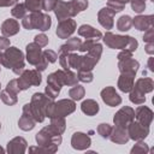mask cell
<instances>
[{"label":"cell","mask_w":154,"mask_h":154,"mask_svg":"<svg viewBox=\"0 0 154 154\" xmlns=\"http://www.w3.org/2000/svg\"><path fill=\"white\" fill-rule=\"evenodd\" d=\"M135 120V109H132L131 107L129 106H124L122 107L113 117V122H114V125L116 126H119V128H124L126 129L128 125Z\"/></svg>","instance_id":"5"},{"label":"cell","mask_w":154,"mask_h":154,"mask_svg":"<svg viewBox=\"0 0 154 154\" xmlns=\"http://www.w3.org/2000/svg\"><path fill=\"white\" fill-rule=\"evenodd\" d=\"M148 67H149L150 71H154V69H153V58H149V60H148Z\"/></svg>","instance_id":"58"},{"label":"cell","mask_w":154,"mask_h":154,"mask_svg":"<svg viewBox=\"0 0 154 154\" xmlns=\"http://www.w3.org/2000/svg\"><path fill=\"white\" fill-rule=\"evenodd\" d=\"M132 25L137 29V30H142V31H146L147 29L152 28L153 26V16L152 14H148V16H136L134 19H132Z\"/></svg>","instance_id":"17"},{"label":"cell","mask_w":154,"mask_h":154,"mask_svg":"<svg viewBox=\"0 0 154 154\" xmlns=\"http://www.w3.org/2000/svg\"><path fill=\"white\" fill-rule=\"evenodd\" d=\"M19 31V23L16 19L8 18L1 24V32L4 36H13Z\"/></svg>","instance_id":"20"},{"label":"cell","mask_w":154,"mask_h":154,"mask_svg":"<svg viewBox=\"0 0 154 154\" xmlns=\"http://www.w3.org/2000/svg\"><path fill=\"white\" fill-rule=\"evenodd\" d=\"M0 129H1V123H0Z\"/></svg>","instance_id":"61"},{"label":"cell","mask_w":154,"mask_h":154,"mask_svg":"<svg viewBox=\"0 0 154 154\" xmlns=\"http://www.w3.org/2000/svg\"><path fill=\"white\" fill-rule=\"evenodd\" d=\"M0 64L20 75L24 71V55L17 47H8L4 53L0 52Z\"/></svg>","instance_id":"1"},{"label":"cell","mask_w":154,"mask_h":154,"mask_svg":"<svg viewBox=\"0 0 154 154\" xmlns=\"http://www.w3.org/2000/svg\"><path fill=\"white\" fill-rule=\"evenodd\" d=\"M96 42V40H93V38H87L84 42H82L81 43V47H79V51L81 52H88L91 47H93V45Z\"/></svg>","instance_id":"48"},{"label":"cell","mask_w":154,"mask_h":154,"mask_svg":"<svg viewBox=\"0 0 154 154\" xmlns=\"http://www.w3.org/2000/svg\"><path fill=\"white\" fill-rule=\"evenodd\" d=\"M97 59L93 58L91 55H81V63H79V69L78 71H91L94 66L97 64Z\"/></svg>","instance_id":"28"},{"label":"cell","mask_w":154,"mask_h":154,"mask_svg":"<svg viewBox=\"0 0 154 154\" xmlns=\"http://www.w3.org/2000/svg\"><path fill=\"white\" fill-rule=\"evenodd\" d=\"M11 13H12V16L14 18L20 19L26 14V7H25L24 4H16L14 7L11 10Z\"/></svg>","instance_id":"37"},{"label":"cell","mask_w":154,"mask_h":154,"mask_svg":"<svg viewBox=\"0 0 154 154\" xmlns=\"http://www.w3.org/2000/svg\"><path fill=\"white\" fill-rule=\"evenodd\" d=\"M65 119L64 117H55V118H51V124L48 125L49 131L53 135H61L65 130Z\"/></svg>","instance_id":"23"},{"label":"cell","mask_w":154,"mask_h":154,"mask_svg":"<svg viewBox=\"0 0 154 154\" xmlns=\"http://www.w3.org/2000/svg\"><path fill=\"white\" fill-rule=\"evenodd\" d=\"M41 72L35 70H24L19 77L17 78V83L20 90H25L31 85H40L41 84Z\"/></svg>","instance_id":"4"},{"label":"cell","mask_w":154,"mask_h":154,"mask_svg":"<svg viewBox=\"0 0 154 154\" xmlns=\"http://www.w3.org/2000/svg\"><path fill=\"white\" fill-rule=\"evenodd\" d=\"M76 30V22L75 19L66 18L63 20H59V24L57 26V35L60 38H69Z\"/></svg>","instance_id":"8"},{"label":"cell","mask_w":154,"mask_h":154,"mask_svg":"<svg viewBox=\"0 0 154 154\" xmlns=\"http://www.w3.org/2000/svg\"><path fill=\"white\" fill-rule=\"evenodd\" d=\"M89 55H91L93 58H95V59H100V57H101V53H102V46L100 45V43H97V42H95L94 45H93V47L87 52Z\"/></svg>","instance_id":"39"},{"label":"cell","mask_w":154,"mask_h":154,"mask_svg":"<svg viewBox=\"0 0 154 154\" xmlns=\"http://www.w3.org/2000/svg\"><path fill=\"white\" fill-rule=\"evenodd\" d=\"M128 135H129V138L134 140V141H142L144 140L148 134H149V126H146L138 122H131L128 128Z\"/></svg>","instance_id":"7"},{"label":"cell","mask_w":154,"mask_h":154,"mask_svg":"<svg viewBox=\"0 0 154 154\" xmlns=\"http://www.w3.org/2000/svg\"><path fill=\"white\" fill-rule=\"evenodd\" d=\"M78 35L79 36H83L85 38H93V40H100L102 37V34L101 31L96 30L94 26L89 25V24H83L78 28Z\"/></svg>","instance_id":"19"},{"label":"cell","mask_w":154,"mask_h":154,"mask_svg":"<svg viewBox=\"0 0 154 154\" xmlns=\"http://www.w3.org/2000/svg\"><path fill=\"white\" fill-rule=\"evenodd\" d=\"M69 2H70V6H71V10L73 12V16L84 11L88 7V0H71Z\"/></svg>","instance_id":"33"},{"label":"cell","mask_w":154,"mask_h":154,"mask_svg":"<svg viewBox=\"0 0 154 154\" xmlns=\"http://www.w3.org/2000/svg\"><path fill=\"white\" fill-rule=\"evenodd\" d=\"M84 94H85L84 87H82L81 84H75V85L69 90V96H70L73 101L82 100L83 96H84Z\"/></svg>","instance_id":"31"},{"label":"cell","mask_w":154,"mask_h":154,"mask_svg":"<svg viewBox=\"0 0 154 154\" xmlns=\"http://www.w3.org/2000/svg\"><path fill=\"white\" fill-rule=\"evenodd\" d=\"M43 0H25L24 5L30 12H38L42 10Z\"/></svg>","instance_id":"36"},{"label":"cell","mask_w":154,"mask_h":154,"mask_svg":"<svg viewBox=\"0 0 154 154\" xmlns=\"http://www.w3.org/2000/svg\"><path fill=\"white\" fill-rule=\"evenodd\" d=\"M131 8L136 13H142L146 8V2L144 0H131Z\"/></svg>","instance_id":"40"},{"label":"cell","mask_w":154,"mask_h":154,"mask_svg":"<svg viewBox=\"0 0 154 154\" xmlns=\"http://www.w3.org/2000/svg\"><path fill=\"white\" fill-rule=\"evenodd\" d=\"M55 4H57V0H43L42 10H45V11H53L54 7H55Z\"/></svg>","instance_id":"51"},{"label":"cell","mask_w":154,"mask_h":154,"mask_svg":"<svg viewBox=\"0 0 154 154\" xmlns=\"http://www.w3.org/2000/svg\"><path fill=\"white\" fill-rule=\"evenodd\" d=\"M143 41L149 43V42H154V31H153V26L147 29L144 31V35H143Z\"/></svg>","instance_id":"50"},{"label":"cell","mask_w":154,"mask_h":154,"mask_svg":"<svg viewBox=\"0 0 154 154\" xmlns=\"http://www.w3.org/2000/svg\"><path fill=\"white\" fill-rule=\"evenodd\" d=\"M4 152H5V150H4V149H2L1 147H0V153H4Z\"/></svg>","instance_id":"60"},{"label":"cell","mask_w":154,"mask_h":154,"mask_svg":"<svg viewBox=\"0 0 154 154\" xmlns=\"http://www.w3.org/2000/svg\"><path fill=\"white\" fill-rule=\"evenodd\" d=\"M6 89H7V90H10V91H12V93H14V94H18V93L20 91V89H19V87H18L17 78H16V79H11V81L7 83Z\"/></svg>","instance_id":"49"},{"label":"cell","mask_w":154,"mask_h":154,"mask_svg":"<svg viewBox=\"0 0 154 154\" xmlns=\"http://www.w3.org/2000/svg\"><path fill=\"white\" fill-rule=\"evenodd\" d=\"M109 138L112 142L117 143V144H124L129 141V135H128V130L124 128H119V126H114L112 128Z\"/></svg>","instance_id":"16"},{"label":"cell","mask_w":154,"mask_h":154,"mask_svg":"<svg viewBox=\"0 0 154 154\" xmlns=\"http://www.w3.org/2000/svg\"><path fill=\"white\" fill-rule=\"evenodd\" d=\"M77 81H78L77 73L72 72L71 70L64 71V85H75L77 84Z\"/></svg>","instance_id":"35"},{"label":"cell","mask_w":154,"mask_h":154,"mask_svg":"<svg viewBox=\"0 0 154 154\" xmlns=\"http://www.w3.org/2000/svg\"><path fill=\"white\" fill-rule=\"evenodd\" d=\"M148 152H149L148 146L142 141H138V143L135 144L131 149V153H148Z\"/></svg>","instance_id":"46"},{"label":"cell","mask_w":154,"mask_h":154,"mask_svg":"<svg viewBox=\"0 0 154 154\" xmlns=\"http://www.w3.org/2000/svg\"><path fill=\"white\" fill-rule=\"evenodd\" d=\"M64 71L65 70H58V71H54L51 75H48L47 83L61 89V87L64 85Z\"/></svg>","instance_id":"27"},{"label":"cell","mask_w":154,"mask_h":154,"mask_svg":"<svg viewBox=\"0 0 154 154\" xmlns=\"http://www.w3.org/2000/svg\"><path fill=\"white\" fill-rule=\"evenodd\" d=\"M53 136H55V135H53V134L49 131L48 126H46V128H43L41 131H38V132L36 134V137H35V138H36V142H37L38 146H48V144L52 142Z\"/></svg>","instance_id":"25"},{"label":"cell","mask_w":154,"mask_h":154,"mask_svg":"<svg viewBox=\"0 0 154 154\" xmlns=\"http://www.w3.org/2000/svg\"><path fill=\"white\" fill-rule=\"evenodd\" d=\"M10 47V40L6 36H0V49L5 51Z\"/></svg>","instance_id":"54"},{"label":"cell","mask_w":154,"mask_h":154,"mask_svg":"<svg viewBox=\"0 0 154 154\" xmlns=\"http://www.w3.org/2000/svg\"><path fill=\"white\" fill-rule=\"evenodd\" d=\"M77 77H78V81H81L83 83H90L94 78L91 71H78Z\"/></svg>","instance_id":"42"},{"label":"cell","mask_w":154,"mask_h":154,"mask_svg":"<svg viewBox=\"0 0 154 154\" xmlns=\"http://www.w3.org/2000/svg\"><path fill=\"white\" fill-rule=\"evenodd\" d=\"M113 1H117V2H120V4L125 5L126 2H129V1H131V0H113Z\"/></svg>","instance_id":"59"},{"label":"cell","mask_w":154,"mask_h":154,"mask_svg":"<svg viewBox=\"0 0 154 154\" xmlns=\"http://www.w3.org/2000/svg\"><path fill=\"white\" fill-rule=\"evenodd\" d=\"M146 52L150 55L154 53V42H149V43L146 45Z\"/></svg>","instance_id":"57"},{"label":"cell","mask_w":154,"mask_h":154,"mask_svg":"<svg viewBox=\"0 0 154 154\" xmlns=\"http://www.w3.org/2000/svg\"><path fill=\"white\" fill-rule=\"evenodd\" d=\"M114 14H116V12L112 8L103 7L97 13V20L101 24V26H103L105 29L109 30V29L113 28V24H114V20H113Z\"/></svg>","instance_id":"10"},{"label":"cell","mask_w":154,"mask_h":154,"mask_svg":"<svg viewBox=\"0 0 154 154\" xmlns=\"http://www.w3.org/2000/svg\"><path fill=\"white\" fill-rule=\"evenodd\" d=\"M102 40L106 46L114 49H126L130 52H135L138 46V42L136 41V38L126 35H116L109 31L103 35Z\"/></svg>","instance_id":"2"},{"label":"cell","mask_w":154,"mask_h":154,"mask_svg":"<svg viewBox=\"0 0 154 154\" xmlns=\"http://www.w3.org/2000/svg\"><path fill=\"white\" fill-rule=\"evenodd\" d=\"M59 58V63H60V66L64 69V70H70V64H69V53H59L58 55Z\"/></svg>","instance_id":"44"},{"label":"cell","mask_w":154,"mask_h":154,"mask_svg":"<svg viewBox=\"0 0 154 154\" xmlns=\"http://www.w3.org/2000/svg\"><path fill=\"white\" fill-rule=\"evenodd\" d=\"M48 37L45 35V34H38V35H36L35 37H34V42L36 43V45H38L40 47H45V46H47L48 45Z\"/></svg>","instance_id":"47"},{"label":"cell","mask_w":154,"mask_h":154,"mask_svg":"<svg viewBox=\"0 0 154 154\" xmlns=\"http://www.w3.org/2000/svg\"><path fill=\"white\" fill-rule=\"evenodd\" d=\"M18 0H0V7H7L17 4Z\"/></svg>","instance_id":"56"},{"label":"cell","mask_w":154,"mask_h":154,"mask_svg":"<svg viewBox=\"0 0 154 154\" xmlns=\"http://www.w3.org/2000/svg\"><path fill=\"white\" fill-rule=\"evenodd\" d=\"M135 118L138 123L149 126L153 120V111L147 106H138L135 111Z\"/></svg>","instance_id":"13"},{"label":"cell","mask_w":154,"mask_h":154,"mask_svg":"<svg viewBox=\"0 0 154 154\" xmlns=\"http://www.w3.org/2000/svg\"><path fill=\"white\" fill-rule=\"evenodd\" d=\"M79 63H81V55H77L75 53H69V64L70 69H79Z\"/></svg>","instance_id":"41"},{"label":"cell","mask_w":154,"mask_h":154,"mask_svg":"<svg viewBox=\"0 0 154 154\" xmlns=\"http://www.w3.org/2000/svg\"><path fill=\"white\" fill-rule=\"evenodd\" d=\"M91 143L90 137L87 134L83 132H75L71 137V144L77 150H84L87 149Z\"/></svg>","instance_id":"11"},{"label":"cell","mask_w":154,"mask_h":154,"mask_svg":"<svg viewBox=\"0 0 154 154\" xmlns=\"http://www.w3.org/2000/svg\"><path fill=\"white\" fill-rule=\"evenodd\" d=\"M132 55V52H130V51H126V49H122V52L118 54V60L120 61V60H126V59H129V58H132L131 57Z\"/></svg>","instance_id":"52"},{"label":"cell","mask_w":154,"mask_h":154,"mask_svg":"<svg viewBox=\"0 0 154 154\" xmlns=\"http://www.w3.org/2000/svg\"><path fill=\"white\" fill-rule=\"evenodd\" d=\"M26 141L23 137H14L7 143L8 153H24L26 150Z\"/></svg>","instance_id":"21"},{"label":"cell","mask_w":154,"mask_h":154,"mask_svg":"<svg viewBox=\"0 0 154 154\" xmlns=\"http://www.w3.org/2000/svg\"><path fill=\"white\" fill-rule=\"evenodd\" d=\"M140 67V64L137 60L129 58L126 60H120L118 63V69L120 71V73H131V75H136L137 70Z\"/></svg>","instance_id":"15"},{"label":"cell","mask_w":154,"mask_h":154,"mask_svg":"<svg viewBox=\"0 0 154 154\" xmlns=\"http://www.w3.org/2000/svg\"><path fill=\"white\" fill-rule=\"evenodd\" d=\"M81 38H77V37H71L69 38L64 45L60 46V49H59V53H70V52H73V51H79V47H81Z\"/></svg>","instance_id":"26"},{"label":"cell","mask_w":154,"mask_h":154,"mask_svg":"<svg viewBox=\"0 0 154 154\" xmlns=\"http://www.w3.org/2000/svg\"><path fill=\"white\" fill-rule=\"evenodd\" d=\"M59 93H60V89L59 88H57V87H54V85H52V84H48L47 83V87H46V90H45V94L48 96V97H51V99H55L58 95H59Z\"/></svg>","instance_id":"43"},{"label":"cell","mask_w":154,"mask_h":154,"mask_svg":"<svg viewBox=\"0 0 154 154\" xmlns=\"http://www.w3.org/2000/svg\"><path fill=\"white\" fill-rule=\"evenodd\" d=\"M0 97L4 103L8 105V106H12L17 102V94L7 90V89H4L1 93H0Z\"/></svg>","instance_id":"32"},{"label":"cell","mask_w":154,"mask_h":154,"mask_svg":"<svg viewBox=\"0 0 154 154\" xmlns=\"http://www.w3.org/2000/svg\"><path fill=\"white\" fill-rule=\"evenodd\" d=\"M76 109V103L73 100L63 99L58 102H54L53 100L46 106L45 114L48 118H55V117H66L71 114Z\"/></svg>","instance_id":"3"},{"label":"cell","mask_w":154,"mask_h":154,"mask_svg":"<svg viewBox=\"0 0 154 154\" xmlns=\"http://www.w3.org/2000/svg\"><path fill=\"white\" fill-rule=\"evenodd\" d=\"M131 25H132V18L128 14L119 17L117 20V28L119 31H128L130 30Z\"/></svg>","instance_id":"30"},{"label":"cell","mask_w":154,"mask_h":154,"mask_svg":"<svg viewBox=\"0 0 154 154\" xmlns=\"http://www.w3.org/2000/svg\"><path fill=\"white\" fill-rule=\"evenodd\" d=\"M0 87H1V84H0Z\"/></svg>","instance_id":"62"},{"label":"cell","mask_w":154,"mask_h":154,"mask_svg":"<svg viewBox=\"0 0 154 154\" xmlns=\"http://www.w3.org/2000/svg\"><path fill=\"white\" fill-rule=\"evenodd\" d=\"M130 101L135 105H142L146 102V96H144V94H142L138 90L132 88L130 90Z\"/></svg>","instance_id":"34"},{"label":"cell","mask_w":154,"mask_h":154,"mask_svg":"<svg viewBox=\"0 0 154 154\" xmlns=\"http://www.w3.org/2000/svg\"><path fill=\"white\" fill-rule=\"evenodd\" d=\"M42 59V51L38 45L35 42H31L26 45V60L31 65L38 64V61Z\"/></svg>","instance_id":"12"},{"label":"cell","mask_w":154,"mask_h":154,"mask_svg":"<svg viewBox=\"0 0 154 154\" xmlns=\"http://www.w3.org/2000/svg\"><path fill=\"white\" fill-rule=\"evenodd\" d=\"M152 1H154V0H152Z\"/></svg>","instance_id":"63"},{"label":"cell","mask_w":154,"mask_h":154,"mask_svg":"<svg viewBox=\"0 0 154 154\" xmlns=\"http://www.w3.org/2000/svg\"><path fill=\"white\" fill-rule=\"evenodd\" d=\"M135 83V75L131 73H120L119 78H118V88L119 90L124 91V93H129Z\"/></svg>","instance_id":"18"},{"label":"cell","mask_w":154,"mask_h":154,"mask_svg":"<svg viewBox=\"0 0 154 154\" xmlns=\"http://www.w3.org/2000/svg\"><path fill=\"white\" fill-rule=\"evenodd\" d=\"M29 16H30L31 28L32 29H37L40 31H46L52 25L51 17L48 14H46V13H42L41 11H38V12H31Z\"/></svg>","instance_id":"6"},{"label":"cell","mask_w":154,"mask_h":154,"mask_svg":"<svg viewBox=\"0 0 154 154\" xmlns=\"http://www.w3.org/2000/svg\"><path fill=\"white\" fill-rule=\"evenodd\" d=\"M101 99L109 107H116V106L122 103V97L116 91L114 87H111V85L106 87V88H103L101 90Z\"/></svg>","instance_id":"9"},{"label":"cell","mask_w":154,"mask_h":154,"mask_svg":"<svg viewBox=\"0 0 154 154\" xmlns=\"http://www.w3.org/2000/svg\"><path fill=\"white\" fill-rule=\"evenodd\" d=\"M132 88L136 89V90H138L142 94H147V93H149V91L153 90L154 82L149 77H142V78H138L136 81V83H134V87Z\"/></svg>","instance_id":"22"},{"label":"cell","mask_w":154,"mask_h":154,"mask_svg":"<svg viewBox=\"0 0 154 154\" xmlns=\"http://www.w3.org/2000/svg\"><path fill=\"white\" fill-rule=\"evenodd\" d=\"M81 109H82V112H83L84 114L91 117V116H95V114L99 112L100 107H99V103H97L95 100H93V99H87V100H84V101L82 102Z\"/></svg>","instance_id":"24"},{"label":"cell","mask_w":154,"mask_h":154,"mask_svg":"<svg viewBox=\"0 0 154 154\" xmlns=\"http://www.w3.org/2000/svg\"><path fill=\"white\" fill-rule=\"evenodd\" d=\"M42 55H43V58H45L48 63H54V61H57V59H58V54H57L54 51H52V49H46V51H43V52H42Z\"/></svg>","instance_id":"45"},{"label":"cell","mask_w":154,"mask_h":154,"mask_svg":"<svg viewBox=\"0 0 154 154\" xmlns=\"http://www.w3.org/2000/svg\"><path fill=\"white\" fill-rule=\"evenodd\" d=\"M0 52H1V49H0Z\"/></svg>","instance_id":"64"},{"label":"cell","mask_w":154,"mask_h":154,"mask_svg":"<svg viewBox=\"0 0 154 154\" xmlns=\"http://www.w3.org/2000/svg\"><path fill=\"white\" fill-rule=\"evenodd\" d=\"M55 12V16L59 20H63V19H66V18H71L73 17V12L71 10V6H70V2H65V1H60V0H57V4H55V7L53 10Z\"/></svg>","instance_id":"14"},{"label":"cell","mask_w":154,"mask_h":154,"mask_svg":"<svg viewBox=\"0 0 154 154\" xmlns=\"http://www.w3.org/2000/svg\"><path fill=\"white\" fill-rule=\"evenodd\" d=\"M111 131H112V126L107 123H102L97 126V134L103 138H108L111 135Z\"/></svg>","instance_id":"38"},{"label":"cell","mask_w":154,"mask_h":154,"mask_svg":"<svg viewBox=\"0 0 154 154\" xmlns=\"http://www.w3.org/2000/svg\"><path fill=\"white\" fill-rule=\"evenodd\" d=\"M35 66H36V70L41 72V71L46 70V67L48 66V61H47V60H46V59L43 58V55H42V59H41V60L38 61V64H36Z\"/></svg>","instance_id":"53"},{"label":"cell","mask_w":154,"mask_h":154,"mask_svg":"<svg viewBox=\"0 0 154 154\" xmlns=\"http://www.w3.org/2000/svg\"><path fill=\"white\" fill-rule=\"evenodd\" d=\"M22 24H23V26H24L25 29H28V30H32V28H31V20H30V16L25 14V16L23 17Z\"/></svg>","instance_id":"55"},{"label":"cell","mask_w":154,"mask_h":154,"mask_svg":"<svg viewBox=\"0 0 154 154\" xmlns=\"http://www.w3.org/2000/svg\"><path fill=\"white\" fill-rule=\"evenodd\" d=\"M35 124H36V122L32 119V117H30V116H28V114H22V117L19 118V120H18V126L22 129V130H24V131H29V130H32L34 128H35Z\"/></svg>","instance_id":"29"}]
</instances>
